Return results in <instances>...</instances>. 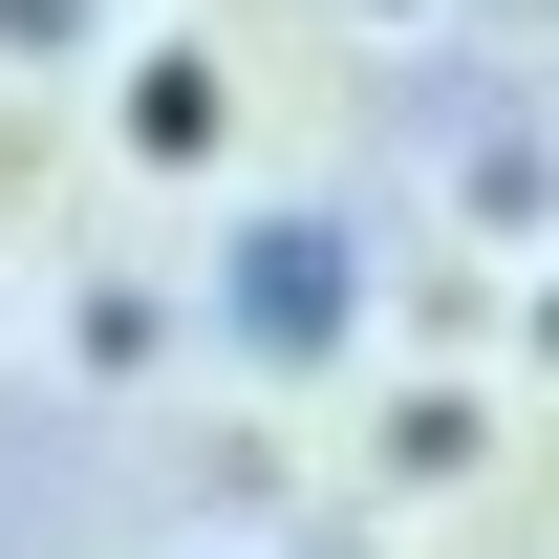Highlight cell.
<instances>
[{
  "mask_svg": "<svg viewBox=\"0 0 559 559\" xmlns=\"http://www.w3.org/2000/svg\"><path fill=\"white\" fill-rule=\"evenodd\" d=\"M538 366H559V301H538Z\"/></svg>",
  "mask_w": 559,
  "mask_h": 559,
  "instance_id": "277c9868",
  "label": "cell"
},
{
  "mask_svg": "<svg viewBox=\"0 0 559 559\" xmlns=\"http://www.w3.org/2000/svg\"><path fill=\"white\" fill-rule=\"evenodd\" d=\"M345 323H366V237L345 215H237V237H215V345L345 366Z\"/></svg>",
  "mask_w": 559,
  "mask_h": 559,
  "instance_id": "6da1fadb",
  "label": "cell"
},
{
  "mask_svg": "<svg viewBox=\"0 0 559 559\" xmlns=\"http://www.w3.org/2000/svg\"><path fill=\"white\" fill-rule=\"evenodd\" d=\"M108 130H130V173H215V151H237V86H215V44H151Z\"/></svg>",
  "mask_w": 559,
  "mask_h": 559,
  "instance_id": "7a4b0ae2",
  "label": "cell"
},
{
  "mask_svg": "<svg viewBox=\"0 0 559 559\" xmlns=\"http://www.w3.org/2000/svg\"><path fill=\"white\" fill-rule=\"evenodd\" d=\"M366 22H430V0H366Z\"/></svg>",
  "mask_w": 559,
  "mask_h": 559,
  "instance_id": "3957f363",
  "label": "cell"
}]
</instances>
